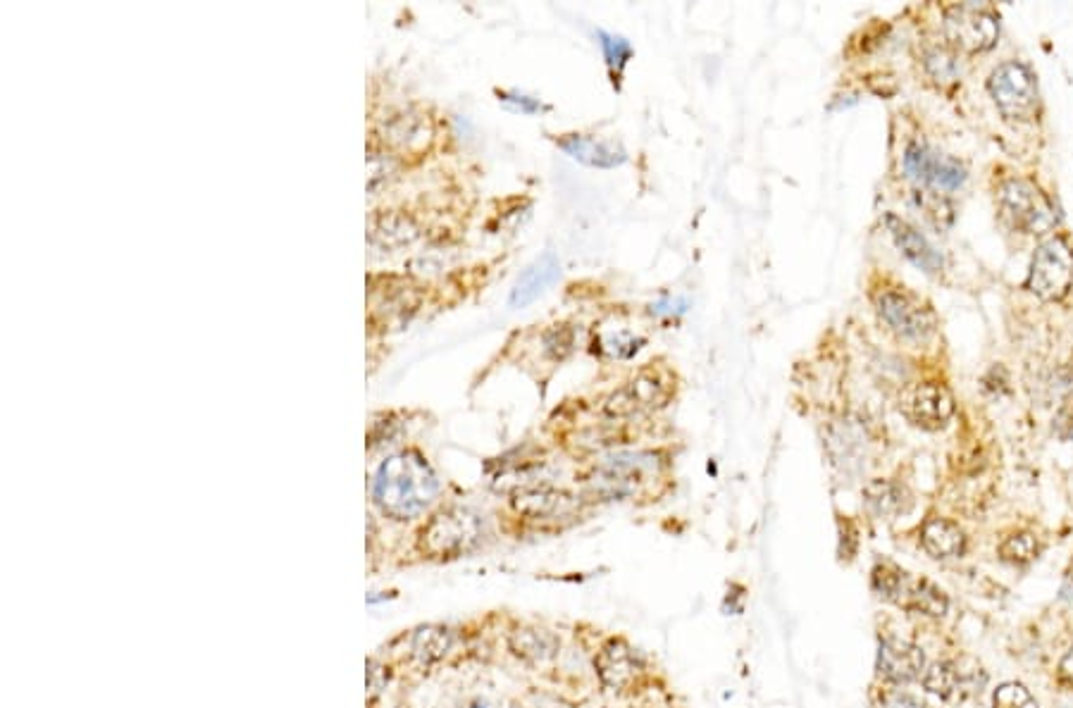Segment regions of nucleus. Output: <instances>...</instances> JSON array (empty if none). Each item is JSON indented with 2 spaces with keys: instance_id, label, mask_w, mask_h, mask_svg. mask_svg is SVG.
<instances>
[{
  "instance_id": "18",
  "label": "nucleus",
  "mask_w": 1073,
  "mask_h": 708,
  "mask_svg": "<svg viewBox=\"0 0 1073 708\" xmlns=\"http://www.w3.org/2000/svg\"><path fill=\"white\" fill-rule=\"evenodd\" d=\"M561 277V263L554 253H544L535 263L527 265L525 272L516 279L511 291V306L525 308L547 291Z\"/></svg>"
},
{
  "instance_id": "22",
  "label": "nucleus",
  "mask_w": 1073,
  "mask_h": 708,
  "mask_svg": "<svg viewBox=\"0 0 1073 708\" xmlns=\"http://www.w3.org/2000/svg\"><path fill=\"white\" fill-rule=\"evenodd\" d=\"M864 506L876 518L892 520L911 508V494L904 484L890 480H873L864 487Z\"/></svg>"
},
{
  "instance_id": "26",
  "label": "nucleus",
  "mask_w": 1073,
  "mask_h": 708,
  "mask_svg": "<svg viewBox=\"0 0 1073 708\" xmlns=\"http://www.w3.org/2000/svg\"><path fill=\"white\" fill-rule=\"evenodd\" d=\"M1038 551H1040V546H1038V539H1035V534L1019 532V534H1012L1007 542H1002L1000 558L1007 563L1023 565V563H1031L1033 558H1038Z\"/></svg>"
},
{
  "instance_id": "5",
  "label": "nucleus",
  "mask_w": 1073,
  "mask_h": 708,
  "mask_svg": "<svg viewBox=\"0 0 1073 708\" xmlns=\"http://www.w3.org/2000/svg\"><path fill=\"white\" fill-rule=\"evenodd\" d=\"M988 91L1009 122H1031L1038 115V82L1023 62L1009 60L997 65L988 79Z\"/></svg>"
},
{
  "instance_id": "31",
  "label": "nucleus",
  "mask_w": 1073,
  "mask_h": 708,
  "mask_svg": "<svg viewBox=\"0 0 1073 708\" xmlns=\"http://www.w3.org/2000/svg\"><path fill=\"white\" fill-rule=\"evenodd\" d=\"M387 179H389V160L382 158L380 153L372 151L370 153V179H368L370 191L380 189V186L387 182Z\"/></svg>"
},
{
  "instance_id": "33",
  "label": "nucleus",
  "mask_w": 1073,
  "mask_h": 708,
  "mask_svg": "<svg viewBox=\"0 0 1073 708\" xmlns=\"http://www.w3.org/2000/svg\"><path fill=\"white\" fill-rule=\"evenodd\" d=\"M1062 596H1064V599H1073V561L1069 563V570H1066V575H1064Z\"/></svg>"
},
{
  "instance_id": "2",
  "label": "nucleus",
  "mask_w": 1073,
  "mask_h": 708,
  "mask_svg": "<svg viewBox=\"0 0 1073 708\" xmlns=\"http://www.w3.org/2000/svg\"><path fill=\"white\" fill-rule=\"evenodd\" d=\"M873 306L880 322L899 339L923 344L938 329V318L930 306L904 287H883L873 294Z\"/></svg>"
},
{
  "instance_id": "21",
  "label": "nucleus",
  "mask_w": 1073,
  "mask_h": 708,
  "mask_svg": "<svg viewBox=\"0 0 1073 708\" xmlns=\"http://www.w3.org/2000/svg\"><path fill=\"white\" fill-rule=\"evenodd\" d=\"M921 546L935 561H950V558L964 556L966 537L952 520L928 518L921 527Z\"/></svg>"
},
{
  "instance_id": "10",
  "label": "nucleus",
  "mask_w": 1073,
  "mask_h": 708,
  "mask_svg": "<svg viewBox=\"0 0 1073 708\" xmlns=\"http://www.w3.org/2000/svg\"><path fill=\"white\" fill-rule=\"evenodd\" d=\"M904 170L914 182L940 191H957L966 182L964 165L947 155H940L921 141H914L904 151Z\"/></svg>"
},
{
  "instance_id": "23",
  "label": "nucleus",
  "mask_w": 1073,
  "mask_h": 708,
  "mask_svg": "<svg viewBox=\"0 0 1073 708\" xmlns=\"http://www.w3.org/2000/svg\"><path fill=\"white\" fill-rule=\"evenodd\" d=\"M387 139L401 151L418 153L430 146L432 124L418 113H401L387 122Z\"/></svg>"
},
{
  "instance_id": "7",
  "label": "nucleus",
  "mask_w": 1073,
  "mask_h": 708,
  "mask_svg": "<svg viewBox=\"0 0 1073 708\" xmlns=\"http://www.w3.org/2000/svg\"><path fill=\"white\" fill-rule=\"evenodd\" d=\"M673 396L671 380L656 368H644L632 380L609 394L601 411L609 418H628L642 411H659Z\"/></svg>"
},
{
  "instance_id": "34",
  "label": "nucleus",
  "mask_w": 1073,
  "mask_h": 708,
  "mask_svg": "<svg viewBox=\"0 0 1073 708\" xmlns=\"http://www.w3.org/2000/svg\"><path fill=\"white\" fill-rule=\"evenodd\" d=\"M888 708H930V706L919 704V701L911 699V697H897V699H895V704L888 706Z\"/></svg>"
},
{
  "instance_id": "9",
  "label": "nucleus",
  "mask_w": 1073,
  "mask_h": 708,
  "mask_svg": "<svg viewBox=\"0 0 1073 708\" xmlns=\"http://www.w3.org/2000/svg\"><path fill=\"white\" fill-rule=\"evenodd\" d=\"M899 411L921 430H942L954 415V396L945 384L923 382L904 391Z\"/></svg>"
},
{
  "instance_id": "13",
  "label": "nucleus",
  "mask_w": 1073,
  "mask_h": 708,
  "mask_svg": "<svg viewBox=\"0 0 1073 708\" xmlns=\"http://www.w3.org/2000/svg\"><path fill=\"white\" fill-rule=\"evenodd\" d=\"M513 511L523 515L527 520H542V523H551V520L570 518L578 511V501L575 496H570L561 489L554 487H523L513 494L511 499Z\"/></svg>"
},
{
  "instance_id": "27",
  "label": "nucleus",
  "mask_w": 1073,
  "mask_h": 708,
  "mask_svg": "<svg viewBox=\"0 0 1073 708\" xmlns=\"http://www.w3.org/2000/svg\"><path fill=\"white\" fill-rule=\"evenodd\" d=\"M992 706L995 708H1040L1038 701L1031 694V689L1021 682H1004L992 694Z\"/></svg>"
},
{
  "instance_id": "20",
  "label": "nucleus",
  "mask_w": 1073,
  "mask_h": 708,
  "mask_svg": "<svg viewBox=\"0 0 1073 708\" xmlns=\"http://www.w3.org/2000/svg\"><path fill=\"white\" fill-rule=\"evenodd\" d=\"M558 146L566 151L570 158L580 160L589 167H618L625 163V151L616 141L597 139V136L570 134L558 141Z\"/></svg>"
},
{
  "instance_id": "16",
  "label": "nucleus",
  "mask_w": 1073,
  "mask_h": 708,
  "mask_svg": "<svg viewBox=\"0 0 1073 708\" xmlns=\"http://www.w3.org/2000/svg\"><path fill=\"white\" fill-rule=\"evenodd\" d=\"M978 675H983L981 670L976 673V670H964L954 661H942L930 666L926 673H923V687L940 699L961 701L969 697V694L981 692L985 678L978 680Z\"/></svg>"
},
{
  "instance_id": "3",
  "label": "nucleus",
  "mask_w": 1073,
  "mask_h": 708,
  "mask_svg": "<svg viewBox=\"0 0 1073 708\" xmlns=\"http://www.w3.org/2000/svg\"><path fill=\"white\" fill-rule=\"evenodd\" d=\"M1000 217L1009 227L1023 234H1045L1057 225L1054 203L1040 186L1028 179H1009L997 194Z\"/></svg>"
},
{
  "instance_id": "28",
  "label": "nucleus",
  "mask_w": 1073,
  "mask_h": 708,
  "mask_svg": "<svg viewBox=\"0 0 1073 708\" xmlns=\"http://www.w3.org/2000/svg\"><path fill=\"white\" fill-rule=\"evenodd\" d=\"M573 344H575L573 329H570L568 325H554L547 334H544V351H547L554 360L566 358L568 353L573 351Z\"/></svg>"
},
{
  "instance_id": "24",
  "label": "nucleus",
  "mask_w": 1073,
  "mask_h": 708,
  "mask_svg": "<svg viewBox=\"0 0 1073 708\" xmlns=\"http://www.w3.org/2000/svg\"><path fill=\"white\" fill-rule=\"evenodd\" d=\"M508 644H511L513 654L530 663L549 661L561 647V642L549 630H539V627H520L508 639Z\"/></svg>"
},
{
  "instance_id": "6",
  "label": "nucleus",
  "mask_w": 1073,
  "mask_h": 708,
  "mask_svg": "<svg viewBox=\"0 0 1073 708\" xmlns=\"http://www.w3.org/2000/svg\"><path fill=\"white\" fill-rule=\"evenodd\" d=\"M1073 284V248L1066 236H1050L1035 248L1026 289L1043 301H1062Z\"/></svg>"
},
{
  "instance_id": "1",
  "label": "nucleus",
  "mask_w": 1073,
  "mask_h": 708,
  "mask_svg": "<svg viewBox=\"0 0 1073 708\" xmlns=\"http://www.w3.org/2000/svg\"><path fill=\"white\" fill-rule=\"evenodd\" d=\"M439 480L432 465L418 451H401L387 458L372 482V496L384 515L411 520L434 501Z\"/></svg>"
},
{
  "instance_id": "32",
  "label": "nucleus",
  "mask_w": 1073,
  "mask_h": 708,
  "mask_svg": "<svg viewBox=\"0 0 1073 708\" xmlns=\"http://www.w3.org/2000/svg\"><path fill=\"white\" fill-rule=\"evenodd\" d=\"M1057 675H1059V682H1062V685L1073 687V647L1066 651V656L1062 658V661H1059Z\"/></svg>"
},
{
  "instance_id": "15",
  "label": "nucleus",
  "mask_w": 1073,
  "mask_h": 708,
  "mask_svg": "<svg viewBox=\"0 0 1073 708\" xmlns=\"http://www.w3.org/2000/svg\"><path fill=\"white\" fill-rule=\"evenodd\" d=\"M926 670V654L904 639H885L878 651V673L895 685L919 680Z\"/></svg>"
},
{
  "instance_id": "30",
  "label": "nucleus",
  "mask_w": 1073,
  "mask_h": 708,
  "mask_svg": "<svg viewBox=\"0 0 1073 708\" xmlns=\"http://www.w3.org/2000/svg\"><path fill=\"white\" fill-rule=\"evenodd\" d=\"M601 46H604L606 58H609V65H616L620 70V67H623L625 62H628L630 46L623 39H616V36H609V34H601Z\"/></svg>"
},
{
  "instance_id": "17",
  "label": "nucleus",
  "mask_w": 1073,
  "mask_h": 708,
  "mask_svg": "<svg viewBox=\"0 0 1073 708\" xmlns=\"http://www.w3.org/2000/svg\"><path fill=\"white\" fill-rule=\"evenodd\" d=\"M890 601L907 608V611L923 613V616L930 618H942L947 613V606H950L945 592L938 585H933L926 577H911L909 573L902 575Z\"/></svg>"
},
{
  "instance_id": "29",
  "label": "nucleus",
  "mask_w": 1073,
  "mask_h": 708,
  "mask_svg": "<svg viewBox=\"0 0 1073 708\" xmlns=\"http://www.w3.org/2000/svg\"><path fill=\"white\" fill-rule=\"evenodd\" d=\"M926 70L930 77L935 79V82H952L954 77H957V65H954L952 55H947L945 51H940V48H933V51L926 53Z\"/></svg>"
},
{
  "instance_id": "11",
  "label": "nucleus",
  "mask_w": 1073,
  "mask_h": 708,
  "mask_svg": "<svg viewBox=\"0 0 1073 708\" xmlns=\"http://www.w3.org/2000/svg\"><path fill=\"white\" fill-rule=\"evenodd\" d=\"M654 456H616L601 463L592 475V489L604 499H625L637 492L647 477L654 475Z\"/></svg>"
},
{
  "instance_id": "25",
  "label": "nucleus",
  "mask_w": 1073,
  "mask_h": 708,
  "mask_svg": "<svg viewBox=\"0 0 1073 708\" xmlns=\"http://www.w3.org/2000/svg\"><path fill=\"white\" fill-rule=\"evenodd\" d=\"M451 644H454V632L449 627L427 625L413 632L411 654L420 663H434L451 649Z\"/></svg>"
},
{
  "instance_id": "12",
  "label": "nucleus",
  "mask_w": 1073,
  "mask_h": 708,
  "mask_svg": "<svg viewBox=\"0 0 1073 708\" xmlns=\"http://www.w3.org/2000/svg\"><path fill=\"white\" fill-rule=\"evenodd\" d=\"M594 670L604 687L613 692H630L644 678V661L623 639H609L594 658Z\"/></svg>"
},
{
  "instance_id": "14",
  "label": "nucleus",
  "mask_w": 1073,
  "mask_h": 708,
  "mask_svg": "<svg viewBox=\"0 0 1073 708\" xmlns=\"http://www.w3.org/2000/svg\"><path fill=\"white\" fill-rule=\"evenodd\" d=\"M885 227H888L899 253H902L909 263H914L919 270L926 272V275H940L942 267H945V260H942L938 248L930 244L919 229L897 215L885 217Z\"/></svg>"
},
{
  "instance_id": "19",
  "label": "nucleus",
  "mask_w": 1073,
  "mask_h": 708,
  "mask_svg": "<svg viewBox=\"0 0 1073 708\" xmlns=\"http://www.w3.org/2000/svg\"><path fill=\"white\" fill-rule=\"evenodd\" d=\"M420 229L408 215L399 213H384L380 217H372L370 222V246L380 253H396L401 248L413 246L418 241Z\"/></svg>"
},
{
  "instance_id": "8",
  "label": "nucleus",
  "mask_w": 1073,
  "mask_h": 708,
  "mask_svg": "<svg viewBox=\"0 0 1073 708\" xmlns=\"http://www.w3.org/2000/svg\"><path fill=\"white\" fill-rule=\"evenodd\" d=\"M1000 24L988 8L976 3L950 5L945 10V36L964 53H983L995 46Z\"/></svg>"
},
{
  "instance_id": "4",
  "label": "nucleus",
  "mask_w": 1073,
  "mask_h": 708,
  "mask_svg": "<svg viewBox=\"0 0 1073 708\" xmlns=\"http://www.w3.org/2000/svg\"><path fill=\"white\" fill-rule=\"evenodd\" d=\"M482 539L480 518L468 508H446L420 532V549L434 558H458L470 554Z\"/></svg>"
}]
</instances>
